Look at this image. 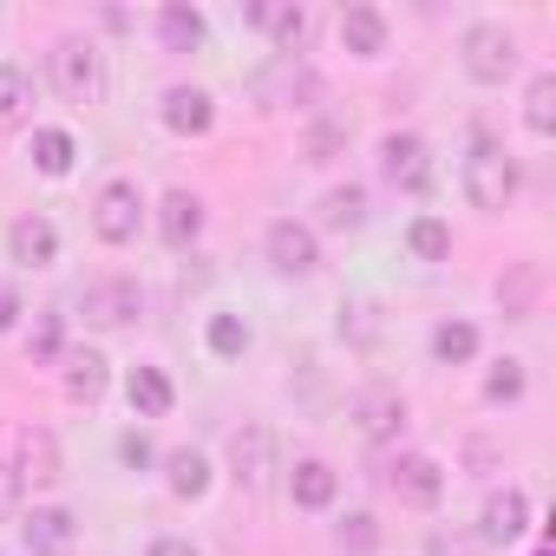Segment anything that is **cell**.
Listing matches in <instances>:
<instances>
[{
	"label": "cell",
	"instance_id": "obj_1",
	"mask_svg": "<svg viewBox=\"0 0 556 556\" xmlns=\"http://www.w3.org/2000/svg\"><path fill=\"white\" fill-rule=\"evenodd\" d=\"M517 184H523V170H517V157L497 144V138H471V157H465V197L478 203V210H510L517 203Z\"/></svg>",
	"mask_w": 556,
	"mask_h": 556
},
{
	"label": "cell",
	"instance_id": "obj_2",
	"mask_svg": "<svg viewBox=\"0 0 556 556\" xmlns=\"http://www.w3.org/2000/svg\"><path fill=\"white\" fill-rule=\"evenodd\" d=\"M53 86L66 105H99L105 99V53L92 40H60L53 47Z\"/></svg>",
	"mask_w": 556,
	"mask_h": 556
},
{
	"label": "cell",
	"instance_id": "obj_3",
	"mask_svg": "<svg viewBox=\"0 0 556 556\" xmlns=\"http://www.w3.org/2000/svg\"><path fill=\"white\" fill-rule=\"evenodd\" d=\"M458 53H465V73H471L478 86H504V79L517 73V40H510V27H497V21L465 27Z\"/></svg>",
	"mask_w": 556,
	"mask_h": 556
},
{
	"label": "cell",
	"instance_id": "obj_4",
	"mask_svg": "<svg viewBox=\"0 0 556 556\" xmlns=\"http://www.w3.org/2000/svg\"><path fill=\"white\" fill-rule=\"evenodd\" d=\"M92 229H99V242H138V229H144V190L131 177H112L99 190V203H92Z\"/></svg>",
	"mask_w": 556,
	"mask_h": 556
},
{
	"label": "cell",
	"instance_id": "obj_5",
	"mask_svg": "<svg viewBox=\"0 0 556 556\" xmlns=\"http://www.w3.org/2000/svg\"><path fill=\"white\" fill-rule=\"evenodd\" d=\"M268 268L275 275H315L321 268V242L308 223L282 216V223H268Z\"/></svg>",
	"mask_w": 556,
	"mask_h": 556
},
{
	"label": "cell",
	"instance_id": "obj_6",
	"mask_svg": "<svg viewBox=\"0 0 556 556\" xmlns=\"http://www.w3.org/2000/svg\"><path fill=\"white\" fill-rule=\"evenodd\" d=\"M380 170H387L393 190H426V184H432V151H426V138L387 131V138H380Z\"/></svg>",
	"mask_w": 556,
	"mask_h": 556
},
{
	"label": "cell",
	"instance_id": "obj_7",
	"mask_svg": "<svg viewBox=\"0 0 556 556\" xmlns=\"http://www.w3.org/2000/svg\"><path fill=\"white\" fill-rule=\"evenodd\" d=\"M268 471H275V439H268V426H236V432H229V478H236L242 491H262Z\"/></svg>",
	"mask_w": 556,
	"mask_h": 556
},
{
	"label": "cell",
	"instance_id": "obj_8",
	"mask_svg": "<svg viewBox=\"0 0 556 556\" xmlns=\"http://www.w3.org/2000/svg\"><path fill=\"white\" fill-rule=\"evenodd\" d=\"M387 484H393L406 504H419V510H432V504L445 497V471H439V458H426V452H400V458L387 465Z\"/></svg>",
	"mask_w": 556,
	"mask_h": 556
},
{
	"label": "cell",
	"instance_id": "obj_9",
	"mask_svg": "<svg viewBox=\"0 0 556 556\" xmlns=\"http://www.w3.org/2000/svg\"><path fill=\"white\" fill-rule=\"evenodd\" d=\"M249 27H262L282 53H302L308 47V8H295V0H249Z\"/></svg>",
	"mask_w": 556,
	"mask_h": 556
},
{
	"label": "cell",
	"instance_id": "obj_10",
	"mask_svg": "<svg viewBox=\"0 0 556 556\" xmlns=\"http://www.w3.org/2000/svg\"><path fill=\"white\" fill-rule=\"evenodd\" d=\"M14 478L21 484H60L66 478V458H60V439L47 426H27L21 445H14Z\"/></svg>",
	"mask_w": 556,
	"mask_h": 556
},
{
	"label": "cell",
	"instance_id": "obj_11",
	"mask_svg": "<svg viewBox=\"0 0 556 556\" xmlns=\"http://www.w3.org/2000/svg\"><path fill=\"white\" fill-rule=\"evenodd\" d=\"M523 530H530V497H523V491H510V484H504V491H491V497H484V510H478V536H484L491 549H504V543H517Z\"/></svg>",
	"mask_w": 556,
	"mask_h": 556
},
{
	"label": "cell",
	"instance_id": "obj_12",
	"mask_svg": "<svg viewBox=\"0 0 556 556\" xmlns=\"http://www.w3.org/2000/svg\"><path fill=\"white\" fill-rule=\"evenodd\" d=\"M354 432H361L367 445L400 439V432H406V400H400V393H361V400H354Z\"/></svg>",
	"mask_w": 556,
	"mask_h": 556
},
{
	"label": "cell",
	"instance_id": "obj_13",
	"mask_svg": "<svg viewBox=\"0 0 556 556\" xmlns=\"http://www.w3.org/2000/svg\"><path fill=\"white\" fill-rule=\"evenodd\" d=\"M164 125H170L177 138H203V131L216 125V99H210L203 86H170V92H164Z\"/></svg>",
	"mask_w": 556,
	"mask_h": 556
},
{
	"label": "cell",
	"instance_id": "obj_14",
	"mask_svg": "<svg viewBox=\"0 0 556 556\" xmlns=\"http://www.w3.org/2000/svg\"><path fill=\"white\" fill-rule=\"evenodd\" d=\"M8 249H14L21 268H53V262H60V229H53L47 216H14Z\"/></svg>",
	"mask_w": 556,
	"mask_h": 556
},
{
	"label": "cell",
	"instance_id": "obj_15",
	"mask_svg": "<svg viewBox=\"0 0 556 556\" xmlns=\"http://www.w3.org/2000/svg\"><path fill=\"white\" fill-rule=\"evenodd\" d=\"M157 236H164L170 249H190V242L203 236V197H197V190H170V197L157 203Z\"/></svg>",
	"mask_w": 556,
	"mask_h": 556
},
{
	"label": "cell",
	"instance_id": "obj_16",
	"mask_svg": "<svg viewBox=\"0 0 556 556\" xmlns=\"http://www.w3.org/2000/svg\"><path fill=\"white\" fill-rule=\"evenodd\" d=\"M73 536H79V523H73V510H60V504L34 510V517L21 523V543H27L34 556H66V549H73Z\"/></svg>",
	"mask_w": 556,
	"mask_h": 556
},
{
	"label": "cell",
	"instance_id": "obj_17",
	"mask_svg": "<svg viewBox=\"0 0 556 556\" xmlns=\"http://www.w3.org/2000/svg\"><path fill=\"white\" fill-rule=\"evenodd\" d=\"M536 295H543V268H536V262H517L504 282H497V308H504V321H530V315H536Z\"/></svg>",
	"mask_w": 556,
	"mask_h": 556
},
{
	"label": "cell",
	"instance_id": "obj_18",
	"mask_svg": "<svg viewBox=\"0 0 556 556\" xmlns=\"http://www.w3.org/2000/svg\"><path fill=\"white\" fill-rule=\"evenodd\" d=\"M289 491H295V504H302V510H328V504L341 497V478H334V465H328V458H302V465L289 471Z\"/></svg>",
	"mask_w": 556,
	"mask_h": 556
},
{
	"label": "cell",
	"instance_id": "obj_19",
	"mask_svg": "<svg viewBox=\"0 0 556 556\" xmlns=\"http://www.w3.org/2000/svg\"><path fill=\"white\" fill-rule=\"evenodd\" d=\"M105 387H112V361L99 354V348H79V354H66V393L73 400H105Z\"/></svg>",
	"mask_w": 556,
	"mask_h": 556
},
{
	"label": "cell",
	"instance_id": "obj_20",
	"mask_svg": "<svg viewBox=\"0 0 556 556\" xmlns=\"http://www.w3.org/2000/svg\"><path fill=\"white\" fill-rule=\"evenodd\" d=\"M341 47L361 53V60L387 53V14H380V8H348V14H341Z\"/></svg>",
	"mask_w": 556,
	"mask_h": 556
},
{
	"label": "cell",
	"instance_id": "obj_21",
	"mask_svg": "<svg viewBox=\"0 0 556 556\" xmlns=\"http://www.w3.org/2000/svg\"><path fill=\"white\" fill-rule=\"evenodd\" d=\"M157 40H164V53H197L203 47V14L170 0V8H157Z\"/></svg>",
	"mask_w": 556,
	"mask_h": 556
},
{
	"label": "cell",
	"instance_id": "obj_22",
	"mask_svg": "<svg viewBox=\"0 0 556 556\" xmlns=\"http://www.w3.org/2000/svg\"><path fill=\"white\" fill-rule=\"evenodd\" d=\"M125 400H131V413H138V419H164L177 393H170V380H164L157 367H131V380H125Z\"/></svg>",
	"mask_w": 556,
	"mask_h": 556
},
{
	"label": "cell",
	"instance_id": "obj_23",
	"mask_svg": "<svg viewBox=\"0 0 556 556\" xmlns=\"http://www.w3.org/2000/svg\"><path fill=\"white\" fill-rule=\"evenodd\" d=\"M138 302H144V295H138V282H105V289H92V295H86V315H92L99 328H118V321H131V315H138Z\"/></svg>",
	"mask_w": 556,
	"mask_h": 556
},
{
	"label": "cell",
	"instance_id": "obj_24",
	"mask_svg": "<svg viewBox=\"0 0 556 556\" xmlns=\"http://www.w3.org/2000/svg\"><path fill=\"white\" fill-rule=\"evenodd\" d=\"M34 118V79L21 66H0V131H21Z\"/></svg>",
	"mask_w": 556,
	"mask_h": 556
},
{
	"label": "cell",
	"instance_id": "obj_25",
	"mask_svg": "<svg viewBox=\"0 0 556 556\" xmlns=\"http://www.w3.org/2000/svg\"><path fill=\"white\" fill-rule=\"evenodd\" d=\"M432 361H439V367L478 361V328H471V321H439V328H432Z\"/></svg>",
	"mask_w": 556,
	"mask_h": 556
},
{
	"label": "cell",
	"instance_id": "obj_26",
	"mask_svg": "<svg viewBox=\"0 0 556 556\" xmlns=\"http://www.w3.org/2000/svg\"><path fill=\"white\" fill-rule=\"evenodd\" d=\"M321 223H328V229H361V223H367V190H361V184H334V190L321 197Z\"/></svg>",
	"mask_w": 556,
	"mask_h": 556
},
{
	"label": "cell",
	"instance_id": "obj_27",
	"mask_svg": "<svg viewBox=\"0 0 556 556\" xmlns=\"http://www.w3.org/2000/svg\"><path fill=\"white\" fill-rule=\"evenodd\" d=\"M164 484H170L177 497H203V491H210V458H203V452H170V458H164Z\"/></svg>",
	"mask_w": 556,
	"mask_h": 556
},
{
	"label": "cell",
	"instance_id": "obj_28",
	"mask_svg": "<svg viewBox=\"0 0 556 556\" xmlns=\"http://www.w3.org/2000/svg\"><path fill=\"white\" fill-rule=\"evenodd\" d=\"M523 125H530L536 138L556 131V73H536V79H530V92H523Z\"/></svg>",
	"mask_w": 556,
	"mask_h": 556
},
{
	"label": "cell",
	"instance_id": "obj_29",
	"mask_svg": "<svg viewBox=\"0 0 556 556\" xmlns=\"http://www.w3.org/2000/svg\"><path fill=\"white\" fill-rule=\"evenodd\" d=\"M27 361H34V367L66 361V315H34V328H27Z\"/></svg>",
	"mask_w": 556,
	"mask_h": 556
},
{
	"label": "cell",
	"instance_id": "obj_30",
	"mask_svg": "<svg viewBox=\"0 0 556 556\" xmlns=\"http://www.w3.org/2000/svg\"><path fill=\"white\" fill-rule=\"evenodd\" d=\"M73 157H79V144H73L66 131H34V170H40V177H66Z\"/></svg>",
	"mask_w": 556,
	"mask_h": 556
},
{
	"label": "cell",
	"instance_id": "obj_31",
	"mask_svg": "<svg viewBox=\"0 0 556 556\" xmlns=\"http://www.w3.org/2000/svg\"><path fill=\"white\" fill-rule=\"evenodd\" d=\"M406 249H413L419 262H445V255H452V229H445L439 216H413V223H406Z\"/></svg>",
	"mask_w": 556,
	"mask_h": 556
},
{
	"label": "cell",
	"instance_id": "obj_32",
	"mask_svg": "<svg viewBox=\"0 0 556 556\" xmlns=\"http://www.w3.org/2000/svg\"><path fill=\"white\" fill-rule=\"evenodd\" d=\"M523 387H530L523 361H497V367L484 374V400H491V406H517V400H523Z\"/></svg>",
	"mask_w": 556,
	"mask_h": 556
},
{
	"label": "cell",
	"instance_id": "obj_33",
	"mask_svg": "<svg viewBox=\"0 0 556 556\" xmlns=\"http://www.w3.org/2000/svg\"><path fill=\"white\" fill-rule=\"evenodd\" d=\"M210 354H216V361L249 354V321H242V315H210Z\"/></svg>",
	"mask_w": 556,
	"mask_h": 556
},
{
	"label": "cell",
	"instance_id": "obj_34",
	"mask_svg": "<svg viewBox=\"0 0 556 556\" xmlns=\"http://www.w3.org/2000/svg\"><path fill=\"white\" fill-rule=\"evenodd\" d=\"M341 549H348V556H367V549H380V523H374L367 510H354V517L341 523Z\"/></svg>",
	"mask_w": 556,
	"mask_h": 556
},
{
	"label": "cell",
	"instance_id": "obj_35",
	"mask_svg": "<svg viewBox=\"0 0 556 556\" xmlns=\"http://www.w3.org/2000/svg\"><path fill=\"white\" fill-rule=\"evenodd\" d=\"M341 144H348V131H341V125H315V131H308V164H328Z\"/></svg>",
	"mask_w": 556,
	"mask_h": 556
},
{
	"label": "cell",
	"instance_id": "obj_36",
	"mask_svg": "<svg viewBox=\"0 0 556 556\" xmlns=\"http://www.w3.org/2000/svg\"><path fill=\"white\" fill-rule=\"evenodd\" d=\"M21 315H27V308H21V289L8 282V275H0V334H8V328H14Z\"/></svg>",
	"mask_w": 556,
	"mask_h": 556
},
{
	"label": "cell",
	"instance_id": "obj_37",
	"mask_svg": "<svg viewBox=\"0 0 556 556\" xmlns=\"http://www.w3.org/2000/svg\"><path fill=\"white\" fill-rule=\"evenodd\" d=\"M118 452H125V465H131V471H138V465H151V458H157V452H151V439H144V432H125V445H118Z\"/></svg>",
	"mask_w": 556,
	"mask_h": 556
},
{
	"label": "cell",
	"instance_id": "obj_38",
	"mask_svg": "<svg viewBox=\"0 0 556 556\" xmlns=\"http://www.w3.org/2000/svg\"><path fill=\"white\" fill-rule=\"evenodd\" d=\"M14 497H21V478H14V465H0V517L14 510Z\"/></svg>",
	"mask_w": 556,
	"mask_h": 556
},
{
	"label": "cell",
	"instance_id": "obj_39",
	"mask_svg": "<svg viewBox=\"0 0 556 556\" xmlns=\"http://www.w3.org/2000/svg\"><path fill=\"white\" fill-rule=\"evenodd\" d=\"M151 556H197V543H184V536H157Z\"/></svg>",
	"mask_w": 556,
	"mask_h": 556
},
{
	"label": "cell",
	"instance_id": "obj_40",
	"mask_svg": "<svg viewBox=\"0 0 556 556\" xmlns=\"http://www.w3.org/2000/svg\"><path fill=\"white\" fill-rule=\"evenodd\" d=\"M432 556H471V543H452V536H432Z\"/></svg>",
	"mask_w": 556,
	"mask_h": 556
},
{
	"label": "cell",
	"instance_id": "obj_41",
	"mask_svg": "<svg viewBox=\"0 0 556 556\" xmlns=\"http://www.w3.org/2000/svg\"><path fill=\"white\" fill-rule=\"evenodd\" d=\"M536 556H549V549H536Z\"/></svg>",
	"mask_w": 556,
	"mask_h": 556
}]
</instances>
